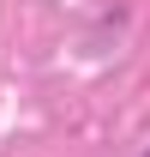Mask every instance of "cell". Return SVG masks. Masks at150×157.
<instances>
[{
    "label": "cell",
    "instance_id": "obj_1",
    "mask_svg": "<svg viewBox=\"0 0 150 157\" xmlns=\"http://www.w3.org/2000/svg\"><path fill=\"white\" fill-rule=\"evenodd\" d=\"M144 157H150V151H144Z\"/></svg>",
    "mask_w": 150,
    "mask_h": 157
}]
</instances>
